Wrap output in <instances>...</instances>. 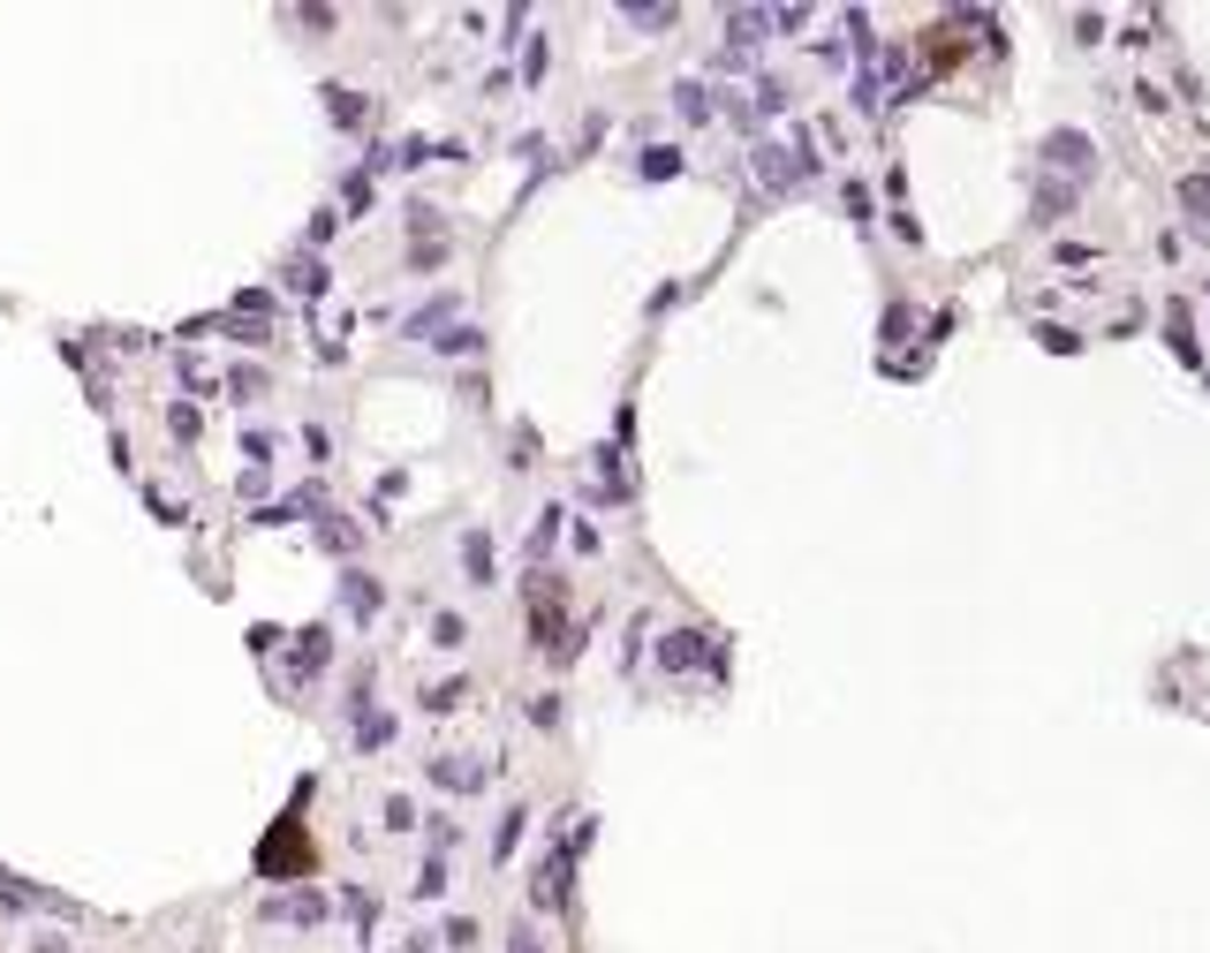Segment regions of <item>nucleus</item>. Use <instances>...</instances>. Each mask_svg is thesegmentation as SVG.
<instances>
[{
    "label": "nucleus",
    "instance_id": "obj_1",
    "mask_svg": "<svg viewBox=\"0 0 1210 953\" xmlns=\"http://www.w3.org/2000/svg\"><path fill=\"white\" fill-rule=\"evenodd\" d=\"M266 870L281 878V870H310V840H302V825H288V840L281 847H266Z\"/></svg>",
    "mask_w": 1210,
    "mask_h": 953
},
{
    "label": "nucleus",
    "instance_id": "obj_2",
    "mask_svg": "<svg viewBox=\"0 0 1210 953\" xmlns=\"http://www.w3.org/2000/svg\"><path fill=\"white\" fill-rule=\"evenodd\" d=\"M1181 205H1188V220H1196V227H1210V182H1203V174H1188V182H1181Z\"/></svg>",
    "mask_w": 1210,
    "mask_h": 953
}]
</instances>
